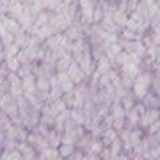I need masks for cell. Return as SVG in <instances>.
Segmentation results:
<instances>
[{"label":"cell","mask_w":160,"mask_h":160,"mask_svg":"<svg viewBox=\"0 0 160 160\" xmlns=\"http://www.w3.org/2000/svg\"><path fill=\"white\" fill-rule=\"evenodd\" d=\"M93 12H95V7L88 6V7H80L79 13L82 18V24H95L93 20Z\"/></svg>","instance_id":"4"},{"label":"cell","mask_w":160,"mask_h":160,"mask_svg":"<svg viewBox=\"0 0 160 160\" xmlns=\"http://www.w3.org/2000/svg\"><path fill=\"white\" fill-rule=\"evenodd\" d=\"M31 73H33L32 72V64L31 66H22V68H20L19 72H18V75L22 79H24L26 76H28V75H31Z\"/></svg>","instance_id":"38"},{"label":"cell","mask_w":160,"mask_h":160,"mask_svg":"<svg viewBox=\"0 0 160 160\" xmlns=\"http://www.w3.org/2000/svg\"><path fill=\"white\" fill-rule=\"evenodd\" d=\"M109 149H111V153H112V156H119L120 153H122V151H123V140L120 139V138H118V139H115L113 140V143L111 144V146L108 147Z\"/></svg>","instance_id":"21"},{"label":"cell","mask_w":160,"mask_h":160,"mask_svg":"<svg viewBox=\"0 0 160 160\" xmlns=\"http://www.w3.org/2000/svg\"><path fill=\"white\" fill-rule=\"evenodd\" d=\"M156 95H158V96H159V98H160V87H159V88H158V89H156Z\"/></svg>","instance_id":"56"},{"label":"cell","mask_w":160,"mask_h":160,"mask_svg":"<svg viewBox=\"0 0 160 160\" xmlns=\"http://www.w3.org/2000/svg\"><path fill=\"white\" fill-rule=\"evenodd\" d=\"M72 62H73V56H71L69 53H67L64 58L59 59L56 62V71L58 72H67L68 68L71 67Z\"/></svg>","instance_id":"7"},{"label":"cell","mask_w":160,"mask_h":160,"mask_svg":"<svg viewBox=\"0 0 160 160\" xmlns=\"http://www.w3.org/2000/svg\"><path fill=\"white\" fill-rule=\"evenodd\" d=\"M147 116L149 119V123H155V122H158V120L160 119V111H159V108H151V109H148L147 111Z\"/></svg>","instance_id":"32"},{"label":"cell","mask_w":160,"mask_h":160,"mask_svg":"<svg viewBox=\"0 0 160 160\" xmlns=\"http://www.w3.org/2000/svg\"><path fill=\"white\" fill-rule=\"evenodd\" d=\"M118 138H119V132H118V131H115L113 128H109V129H107V131L103 133L102 140H103L104 146H106V147H109V146H111V144L113 143V140H115V139H118Z\"/></svg>","instance_id":"14"},{"label":"cell","mask_w":160,"mask_h":160,"mask_svg":"<svg viewBox=\"0 0 160 160\" xmlns=\"http://www.w3.org/2000/svg\"><path fill=\"white\" fill-rule=\"evenodd\" d=\"M46 139L48 140L49 147H52V148H59L62 146V135L58 133L55 129H51V131H49L48 136Z\"/></svg>","instance_id":"12"},{"label":"cell","mask_w":160,"mask_h":160,"mask_svg":"<svg viewBox=\"0 0 160 160\" xmlns=\"http://www.w3.org/2000/svg\"><path fill=\"white\" fill-rule=\"evenodd\" d=\"M152 87H153L155 91L160 87V71H155V73H153V76H152Z\"/></svg>","instance_id":"46"},{"label":"cell","mask_w":160,"mask_h":160,"mask_svg":"<svg viewBox=\"0 0 160 160\" xmlns=\"http://www.w3.org/2000/svg\"><path fill=\"white\" fill-rule=\"evenodd\" d=\"M122 2H126V3H128V2H129V0H122Z\"/></svg>","instance_id":"57"},{"label":"cell","mask_w":160,"mask_h":160,"mask_svg":"<svg viewBox=\"0 0 160 160\" xmlns=\"http://www.w3.org/2000/svg\"><path fill=\"white\" fill-rule=\"evenodd\" d=\"M0 124H2V131L3 132H6L7 129H9V128L13 126L12 119L9 118L4 111H2V116H0Z\"/></svg>","instance_id":"25"},{"label":"cell","mask_w":160,"mask_h":160,"mask_svg":"<svg viewBox=\"0 0 160 160\" xmlns=\"http://www.w3.org/2000/svg\"><path fill=\"white\" fill-rule=\"evenodd\" d=\"M123 51V47L120 46L119 43H115V44H111L108 48H107V51H106V56L111 60V62H113L115 59H116V56Z\"/></svg>","instance_id":"15"},{"label":"cell","mask_w":160,"mask_h":160,"mask_svg":"<svg viewBox=\"0 0 160 160\" xmlns=\"http://www.w3.org/2000/svg\"><path fill=\"white\" fill-rule=\"evenodd\" d=\"M158 160H160V158H159V159H158Z\"/></svg>","instance_id":"58"},{"label":"cell","mask_w":160,"mask_h":160,"mask_svg":"<svg viewBox=\"0 0 160 160\" xmlns=\"http://www.w3.org/2000/svg\"><path fill=\"white\" fill-rule=\"evenodd\" d=\"M93 138V136H92ZM106 148V146H104L103 140H100L98 138H93L91 144H89V148H88V152L87 153H93V155H100L103 152V149Z\"/></svg>","instance_id":"9"},{"label":"cell","mask_w":160,"mask_h":160,"mask_svg":"<svg viewBox=\"0 0 160 160\" xmlns=\"http://www.w3.org/2000/svg\"><path fill=\"white\" fill-rule=\"evenodd\" d=\"M6 135V139H11V140H18V127L12 126L9 129H7L6 132H3Z\"/></svg>","instance_id":"37"},{"label":"cell","mask_w":160,"mask_h":160,"mask_svg":"<svg viewBox=\"0 0 160 160\" xmlns=\"http://www.w3.org/2000/svg\"><path fill=\"white\" fill-rule=\"evenodd\" d=\"M6 66L7 69H9L11 72H19V69L22 68V64H20L18 58H11L6 60Z\"/></svg>","instance_id":"26"},{"label":"cell","mask_w":160,"mask_h":160,"mask_svg":"<svg viewBox=\"0 0 160 160\" xmlns=\"http://www.w3.org/2000/svg\"><path fill=\"white\" fill-rule=\"evenodd\" d=\"M126 127H127V122H126V119H115L113 126H112V128L115 129V131L122 132L123 129H126Z\"/></svg>","instance_id":"34"},{"label":"cell","mask_w":160,"mask_h":160,"mask_svg":"<svg viewBox=\"0 0 160 160\" xmlns=\"http://www.w3.org/2000/svg\"><path fill=\"white\" fill-rule=\"evenodd\" d=\"M20 51H22V47H19L18 44H12V46H9V47H6V49L2 52V59L4 60V58L7 59H11V58H16L18 55L20 53Z\"/></svg>","instance_id":"11"},{"label":"cell","mask_w":160,"mask_h":160,"mask_svg":"<svg viewBox=\"0 0 160 160\" xmlns=\"http://www.w3.org/2000/svg\"><path fill=\"white\" fill-rule=\"evenodd\" d=\"M84 159V155H83V151H79V149H78V151L76 152H75L73 155H72V156L71 158H69L68 160H83Z\"/></svg>","instance_id":"54"},{"label":"cell","mask_w":160,"mask_h":160,"mask_svg":"<svg viewBox=\"0 0 160 160\" xmlns=\"http://www.w3.org/2000/svg\"><path fill=\"white\" fill-rule=\"evenodd\" d=\"M49 24V12H40L38 16H36V20H35V26L38 28L43 27V26H47Z\"/></svg>","instance_id":"23"},{"label":"cell","mask_w":160,"mask_h":160,"mask_svg":"<svg viewBox=\"0 0 160 160\" xmlns=\"http://www.w3.org/2000/svg\"><path fill=\"white\" fill-rule=\"evenodd\" d=\"M56 76H58V79H59V82H60V86L71 80V78H69L68 72H58V73H56Z\"/></svg>","instance_id":"47"},{"label":"cell","mask_w":160,"mask_h":160,"mask_svg":"<svg viewBox=\"0 0 160 160\" xmlns=\"http://www.w3.org/2000/svg\"><path fill=\"white\" fill-rule=\"evenodd\" d=\"M159 13H160V4L155 2L152 6L148 8V15H149V18H155V16H158Z\"/></svg>","instance_id":"39"},{"label":"cell","mask_w":160,"mask_h":160,"mask_svg":"<svg viewBox=\"0 0 160 160\" xmlns=\"http://www.w3.org/2000/svg\"><path fill=\"white\" fill-rule=\"evenodd\" d=\"M2 27L3 28H7V31L13 33V35H16L18 32H20L23 29L22 26H20V23L18 22L16 19L4 16V15H2Z\"/></svg>","instance_id":"2"},{"label":"cell","mask_w":160,"mask_h":160,"mask_svg":"<svg viewBox=\"0 0 160 160\" xmlns=\"http://www.w3.org/2000/svg\"><path fill=\"white\" fill-rule=\"evenodd\" d=\"M15 43V35L11 33V32H6V33H3L2 35V44H3V47L6 46V47H9V46H12V44Z\"/></svg>","instance_id":"30"},{"label":"cell","mask_w":160,"mask_h":160,"mask_svg":"<svg viewBox=\"0 0 160 160\" xmlns=\"http://www.w3.org/2000/svg\"><path fill=\"white\" fill-rule=\"evenodd\" d=\"M99 156H100V159H102V160H109V159H111V158H112L111 149H109L108 147H106V148H104V149H103V152H102V153H100V155H99Z\"/></svg>","instance_id":"51"},{"label":"cell","mask_w":160,"mask_h":160,"mask_svg":"<svg viewBox=\"0 0 160 160\" xmlns=\"http://www.w3.org/2000/svg\"><path fill=\"white\" fill-rule=\"evenodd\" d=\"M135 108H136V111L140 113V116H142V115H146V113H147V111H148L147 107L144 106L143 103H138L136 106H135Z\"/></svg>","instance_id":"52"},{"label":"cell","mask_w":160,"mask_h":160,"mask_svg":"<svg viewBox=\"0 0 160 160\" xmlns=\"http://www.w3.org/2000/svg\"><path fill=\"white\" fill-rule=\"evenodd\" d=\"M112 82H111V79H109V76L106 73V75H102L100 76V79H99V88H106V87H108L109 84H111Z\"/></svg>","instance_id":"41"},{"label":"cell","mask_w":160,"mask_h":160,"mask_svg":"<svg viewBox=\"0 0 160 160\" xmlns=\"http://www.w3.org/2000/svg\"><path fill=\"white\" fill-rule=\"evenodd\" d=\"M138 7H139V2H138V0H129L128 4H127V12L133 13L135 11H138Z\"/></svg>","instance_id":"45"},{"label":"cell","mask_w":160,"mask_h":160,"mask_svg":"<svg viewBox=\"0 0 160 160\" xmlns=\"http://www.w3.org/2000/svg\"><path fill=\"white\" fill-rule=\"evenodd\" d=\"M149 126H151V123H149V119L147 116V113L146 115H142V116H140V122H139V127L142 128V129H146Z\"/></svg>","instance_id":"44"},{"label":"cell","mask_w":160,"mask_h":160,"mask_svg":"<svg viewBox=\"0 0 160 160\" xmlns=\"http://www.w3.org/2000/svg\"><path fill=\"white\" fill-rule=\"evenodd\" d=\"M129 18L127 16V12H122V11H118L113 12V22L118 24L119 27H126L127 23H128Z\"/></svg>","instance_id":"17"},{"label":"cell","mask_w":160,"mask_h":160,"mask_svg":"<svg viewBox=\"0 0 160 160\" xmlns=\"http://www.w3.org/2000/svg\"><path fill=\"white\" fill-rule=\"evenodd\" d=\"M120 68H122V75H126V76L131 78V79H136L140 75L139 66H136V64H133V63L128 62L127 64H124V66L120 67Z\"/></svg>","instance_id":"5"},{"label":"cell","mask_w":160,"mask_h":160,"mask_svg":"<svg viewBox=\"0 0 160 160\" xmlns=\"http://www.w3.org/2000/svg\"><path fill=\"white\" fill-rule=\"evenodd\" d=\"M120 103L123 104V107H124V109H126V111H129V109H132L135 106H136V104H135V102H133V98H131L129 95H127L126 98H123Z\"/></svg>","instance_id":"33"},{"label":"cell","mask_w":160,"mask_h":160,"mask_svg":"<svg viewBox=\"0 0 160 160\" xmlns=\"http://www.w3.org/2000/svg\"><path fill=\"white\" fill-rule=\"evenodd\" d=\"M149 155H151V159H159L160 158V146L156 147H152L149 148Z\"/></svg>","instance_id":"49"},{"label":"cell","mask_w":160,"mask_h":160,"mask_svg":"<svg viewBox=\"0 0 160 160\" xmlns=\"http://www.w3.org/2000/svg\"><path fill=\"white\" fill-rule=\"evenodd\" d=\"M111 115L113 116V119H124L127 116V111L124 109L123 104L120 102H113V104L111 106Z\"/></svg>","instance_id":"8"},{"label":"cell","mask_w":160,"mask_h":160,"mask_svg":"<svg viewBox=\"0 0 160 160\" xmlns=\"http://www.w3.org/2000/svg\"><path fill=\"white\" fill-rule=\"evenodd\" d=\"M103 19H104V9L100 6H96V7H95V12H93L95 23H102Z\"/></svg>","instance_id":"35"},{"label":"cell","mask_w":160,"mask_h":160,"mask_svg":"<svg viewBox=\"0 0 160 160\" xmlns=\"http://www.w3.org/2000/svg\"><path fill=\"white\" fill-rule=\"evenodd\" d=\"M68 75H69V78H71V80L75 83V84H82V83H84V80L87 79V75L84 73V71L82 69V67L79 66V64L75 62H72V64H71V67L68 68Z\"/></svg>","instance_id":"1"},{"label":"cell","mask_w":160,"mask_h":160,"mask_svg":"<svg viewBox=\"0 0 160 160\" xmlns=\"http://www.w3.org/2000/svg\"><path fill=\"white\" fill-rule=\"evenodd\" d=\"M51 108H52V111L55 112V115H56V118L59 116L60 113H63L66 109H68L67 107V104L64 103V100L63 99H58V100H55V102L51 104Z\"/></svg>","instance_id":"19"},{"label":"cell","mask_w":160,"mask_h":160,"mask_svg":"<svg viewBox=\"0 0 160 160\" xmlns=\"http://www.w3.org/2000/svg\"><path fill=\"white\" fill-rule=\"evenodd\" d=\"M78 140L79 139L75 136L73 132H64L62 135V144H75L76 146Z\"/></svg>","instance_id":"28"},{"label":"cell","mask_w":160,"mask_h":160,"mask_svg":"<svg viewBox=\"0 0 160 160\" xmlns=\"http://www.w3.org/2000/svg\"><path fill=\"white\" fill-rule=\"evenodd\" d=\"M24 11H26L24 9V3L19 2V0H11L9 2V11H8L9 18L19 19L24 13Z\"/></svg>","instance_id":"3"},{"label":"cell","mask_w":160,"mask_h":160,"mask_svg":"<svg viewBox=\"0 0 160 160\" xmlns=\"http://www.w3.org/2000/svg\"><path fill=\"white\" fill-rule=\"evenodd\" d=\"M62 88H63L64 93H71V92H75V88L76 87H75V83L72 82V80H69V82L62 84Z\"/></svg>","instance_id":"42"},{"label":"cell","mask_w":160,"mask_h":160,"mask_svg":"<svg viewBox=\"0 0 160 160\" xmlns=\"http://www.w3.org/2000/svg\"><path fill=\"white\" fill-rule=\"evenodd\" d=\"M147 129H148V135H156L160 131V119L158 120V122L152 123Z\"/></svg>","instance_id":"43"},{"label":"cell","mask_w":160,"mask_h":160,"mask_svg":"<svg viewBox=\"0 0 160 160\" xmlns=\"http://www.w3.org/2000/svg\"><path fill=\"white\" fill-rule=\"evenodd\" d=\"M76 151L78 149H76V146H75V144H62V146L59 147L60 156L64 158V159H69Z\"/></svg>","instance_id":"13"},{"label":"cell","mask_w":160,"mask_h":160,"mask_svg":"<svg viewBox=\"0 0 160 160\" xmlns=\"http://www.w3.org/2000/svg\"><path fill=\"white\" fill-rule=\"evenodd\" d=\"M29 136V132L26 127H18V142L19 143H23V142H27Z\"/></svg>","instance_id":"31"},{"label":"cell","mask_w":160,"mask_h":160,"mask_svg":"<svg viewBox=\"0 0 160 160\" xmlns=\"http://www.w3.org/2000/svg\"><path fill=\"white\" fill-rule=\"evenodd\" d=\"M33 131H35V132H38V133H40V135H42V136H44V138H47L51 129H49V127H48V126H46V124L40 123L39 126L33 129Z\"/></svg>","instance_id":"36"},{"label":"cell","mask_w":160,"mask_h":160,"mask_svg":"<svg viewBox=\"0 0 160 160\" xmlns=\"http://www.w3.org/2000/svg\"><path fill=\"white\" fill-rule=\"evenodd\" d=\"M112 69V62L107 56H103L96 63V72L100 75H106Z\"/></svg>","instance_id":"6"},{"label":"cell","mask_w":160,"mask_h":160,"mask_svg":"<svg viewBox=\"0 0 160 160\" xmlns=\"http://www.w3.org/2000/svg\"><path fill=\"white\" fill-rule=\"evenodd\" d=\"M128 62H129V53L127 51H122L116 56V59L112 62V66H115V67H123L124 64H127Z\"/></svg>","instance_id":"20"},{"label":"cell","mask_w":160,"mask_h":160,"mask_svg":"<svg viewBox=\"0 0 160 160\" xmlns=\"http://www.w3.org/2000/svg\"><path fill=\"white\" fill-rule=\"evenodd\" d=\"M62 99L64 100V103L67 104V107L69 109L75 108V104H76V96H75L73 92H71V93H64V96Z\"/></svg>","instance_id":"29"},{"label":"cell","mask_w":160,"mask_h":160,"mask_svg":"<svg viewBox=\"0 0 160 160\" xmlns=\"http://www.w3.org/2000/svg\"><path fill=\"white\" fill-rule=\"evenodd\" d=\"M143 104L148 109H151V108H159L160 107V98L158 96V95L148 93L147 96L143 99Z\"/></svg>","instance_id":"10"},{"label":"cell","mask_w":160,"mask_h":160,"mask_svg":"<svg viewBox=\"0 0 160 160\" xmlns=\"http://www.w3.org/2000/svg\"><path fill=\"white\" fill-rule=\"evenodd\" d=\"M132 89H133V95H135V96H136L139 100H143V99L148 95V88L144 87V86H142V84L135 83Z\"/></svg>","instance_id":"22"},{"label":"cell","mask_w":160,"mask_h":160,"mask_svg":"<svg viewBox=\"0 0 160 160\" xmlns=\"http://www.w3.org/2000/svg\"><path fill=\"white\" fill-rule=\"evenodd\" d=\"M149 38H151L153 46H158V47L160 46V35H159V33H156V32H152L151 35H149Z\"/></svg>","instance_id":"53"},{"label":"cell","mask_w":160,"mask_h":160,"mask_svg":"<svg viewBox=\"0 0 160 160\" xmlns=\"http://www.w3.org/2000/svg\"><path fill=\"white\" fill-rule=\"evenodd\" d=\"M129 63H133V64H136V66H140V64L143 63V59L140 58L138 53L132 52V53H129Z\"/></svg>","instance_id":"48"},{"label":"cell","mask_w":160,"mask_h":160,"mask_svg":"<svg viewBox=\"0 0 160 160\" xmlns=\"http://www.w3.org/2000/svg\"><path fill=\"white\" fill-rule=\"evenodd\" d=\"M127 29H129V31H133V32H139V29H140V23H138L136 20H133L129 18L128 20V23H127Z\"/></svg>","instance_id":"40"},{"label":"cell","mask_w":160,"mask_h":160,"mask_svg":"<svg viewBox=\"0 0 160 160\" xmlns=\"http://www.w3.org/2000/svg\"><path fill=\"white\" fill-rule=\"evenodd\" d=\"M36 88L40 92H49L51 91V82L48 78H38L36 80Z\"/></svg>","instance_id":"18"},{"label":"cell","mask_w":160,"mask_h":160,"mask_svg":"<svg viewBox=\"0 0 160 160\" xmlns=\"http://www.w3.org/2000/svg\"><path fill=\"white\" fill-rule=\"evenodd\" d=\"M107 75L109 76V79H111V82H112L113 79H116V78L119 76V72H118V71H116V69H115V68H112L111 71H109V72H108Z\"/></svg>","instance_id":"55"},{"label":"cell","mask_w":160,"mask_h":160,"mask_svg":"<svg viewBox=\"0 0 160 160\" xmlns=\"http://www.w3.org/2000/svg\"><path fill=\"white\" fill-rule=\"evenodd\" d=\"M2 143H3L4 151H7V152H12L15 149H18L20 144L18 140H11V139H6V142H2Z\"/></svg>","instance_id":"27"},{"label":"cell","mask_w":160,"mask_h":160,"mask_svg":"<svg viewBox=\"0 0 160 160\" xmlns=\"http://www.w3.org/2000/svg\"><path fill=\"white\" fill-rule=\"evenodd\" d=\"M4 112H6L7 115L11 119H13V118H16V116H19L20 115V111H19V106H18V103H16V100H15L13 103H11L9 106H7L6 108L3 109Z\"/></svg>","instance_id":"24"},{"label":"cell","mask_w":160,"mask_h":160,"mask_svg":"<svg viewBox=\"0 0 160 160\" xmlns=\"http://www.w3.org/2000/svg\"><path fill=\"white\" fill-rule=\"evenodd\" d=\"M60 3H62V0H49V4H48V7L47 9L48 11H56L58 7L60 6Z\"/></svg>","instance_id":"50"},{"label":"cell","mask_w":160,"mask_h":160,"mask_svg":"<svg viewBox=\"0 0 160 160\" xmlns=\"http://www.w3.org/2000/svg\"><path fill=\"white\" fill-rule=\"evenodd\" d=\"M138 2H140V0H138Z\"/></svg>","instance_id":"59"},{"label":"cell","mask_w":160,"mask_h":160,"mask_svg":"<svg viewBox=\"0 0 160 160\" xmlns=\"http://www.w3.org/2000/svg\"><path fill=\"white\" fill-rule=\"evenodd\" d=\"M135 83L142 84V86L149 88V86H152V75L149 72H140L139 76L135 79Z\"/></svg>","instance_id":"16"}]
</instances>
